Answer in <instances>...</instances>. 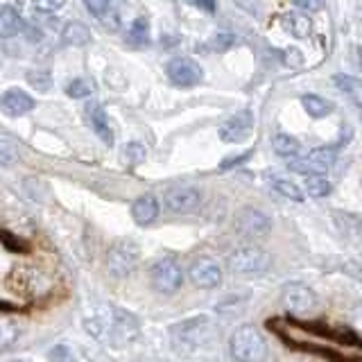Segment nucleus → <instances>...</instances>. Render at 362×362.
Listing matches in <instances>:
<instances>
[{"label": "nucleus", "instance_id": "obj_14", "mask_svg": "<svg viewBox=\"0 0 362 362\" xmlns=\"http://www.w3.org/2000/svg\"><path fill=\"white\" fill-rule=\"evenodd\" d=\"M34 109V100L21 88H7L0 95V111L9 118H23Z\"/></svg>", "mask_w": 362, "mask_h": 362}, {"label": "nucleus", "instance_id": "obj_3", "mask_svg": "<svg viewBox=\"0 0 362 362\" xmlns=\"http://www.w3.org/2000/svg\"><path fill=\"white\" fill-rule=\"evenodd\" d=\"M170 335H173L175 349L188 354V351L199 349L211 337V320L204 315L190 317V320H184L170 328Z\"/></svg>", "mask_w": 362, "mask_h": 362}, {"label": "nucleus", "instance_id": "obj_32", "mask_svg": "<svg viewBox=\"0 0 362 362\" xmlns=\"http://www.w3.org/2000/svg\"><path fill=\"white\" fill-rule=\"evenodd\" d=\"M28 82L32 86H37L39 90H43V93L50 88V77H48V73H37V75H34V71H30L28 73Z\"/></svg>", "mask_w": 362, "mask_h": 362}, {"label": "nucleus", "instance_id": "obj_33", "mask_svg": "<svg viewBox=\"0 0 362 362\" xmlns=\"http://www.w3.org/2000/svg\"><path fill=\"white\" fill-rule=\"evenodd\" d=\"M292 3L305 14H315V11H322L324 7V0H292Z\"/></svg>", "mask_w": 362, "mask_h": 362}, {"label": "nucleus", "instance_id": "obj_38", "mask_svg": "<svg viewBox=\"0 0 362 362\" xmlns=\"http://www.w3.org/2000/svg\"><path fill=\"white\" fill-rule=\"evenodd\" d=\"M0 66H3V64H0Z\"/></svg>", "mask_w": 362, "mask_h": 362}, {"label": "nucleus", "instance_id": "obj_26", "mask_svg": "<svg viewBox=\"0 0 362 362\" xmlns=\"http://www.w3.org/2000/svg\"><path fill=\"white\" fill-rule=\"evenodd\" d=\"M93 93V82L86 77H75L66 84V95L73 100H82V98H90Z\"/></svg>", "mask_w": 362, "mask_h": 362}, {"label": "nucleus", "instance_id": "obj_37", "mask_svg": "<svg viewBox=\"0 0 362 362\" xmlns=\"http://www.w3.org/2000/svg\"><path fill=\"white\" fill-rule=\"evenodd\" d=\"M48 356H50V358H54V360H57V358H66V360H71V358H73V354H71V351H68L66 346H59V349H52V351H50V354H48Z\"/></svg>", "mask_w": 362, "mask_h": 362}, {"label": "nucleus", "instance_id": "obj_36", "mask_svg": "<svg viewBox=\"0 0 362 362\" xmlns=\"http://www.w3.org/2000/svg\"><path fill=\"white\" fill-rule=\"evenodd\" d=\"M231 43H233L231 34H215V39H213V45H215V48H220V50L229 48Z\"/></svg>", "mask_w": 362, "mask_h": 362}, {"label": "nucleus", "instance_id": "obj_20", "mask_svg": "<svg viewBox=\"0 0 362 362\" xmlns=\"http://www.w3.org/2000/svg\"><path fill=\"white\" fill-rule=\"evenodd\" d=\"M301 105L310 118H326V116H331L333 109H335V105L331 100H326L322 95H315V93L301 95Z\"/></svg>", "mask_w": 362, "mask_h": 362}, {"label": "nucleus", "instance_id": "obj_23", "mask_svg": "<svg viewBox=\"0 0 362 362\" xmlns=\"http://www.w3.org/2000/svg\"><path fill=\"white\" fill-rule=\"evenodd\" d=\"M62 37H64V43H68V45H86L90 41V32L86 25H82V23L73 21L64 28Z\"/></svg>", "mask_w": 362, "mask_h": 362}, {"label": "nucleus", "instance_id": "obj_21", "mask_svg": "<svg viewBox=\"0 0 362 362\" xmlns=\"http://www.w3.org/2000/svg\"><path fill=\"white\" fill-rule=\"evenodd\" d=\"M272 150L283 158H294L301 154V143L290 134H274L272 136Z\"/></svg>", "mask_w": 362, "mask_h": 362}, {"label": "nucleus", "instance_id": "obj_18", "mask_svg": "<svg viewBox=\"0 0 362 362\" xmlns=\"http://www.w3.org/2000/svg\"><path fill=\"white\" fill-rule=\"evenodd\" d=\"M267 184H269L272 190L276 192V195L286 197V199H292V202H303L305 199V192L297 184H294L292 179L283 177V175H269Z\"/></svg>", "mask_w": 362, "mask_h": 362}, {"label": "nucleus", "instance_id": "obj_11", "mask_svg": "<svg viewBox=\"0 0 362 362\" xmlns=\"http://www.w3.org/2000/svg\"><path fill=\"white\" fill-rule=\"evenodd\" d=\"M163 204L170 213H192L195 209H199L202 204V192L195 186H188V184H179L173 186L163 192Z\"/></svg>", "mask_w": 362, "mask_h": 362}, {"label": "nucleus", "instance_id": "obj_17", "mask_svg": "<svg viewBox=\"0 0 362 362\" xmlns=\"http://www.w3.org/2000/svg\"><path fill=\"white\" fill-rule=\"evenodd\" d=\"M283 28H286L294 39H308L313 32V21L308 18V14H301V11H290L281 18Z\"/></svg>", "mask_w": 362, "mask_h": 362}, {"label": "nucleus", "instance_id": "obj_15", "mask_svg": "<svg viewBox=\"0 0 362 362\" xmlns=\"http://www.w3.org/2000/svg\"><path fill=\"white\" fill-rule=\"evenodd\" d=\"M84 116H86V122L90 124V129L95 132V136L102 141L111 145L113 143V129L109 124V118H107V111L102 109L100 102H88L84 107Z\"/></svg>", "mask_w": 362, "mask_h": 362}, {"label": "nucleus", "instance_id": "obj_16", "mask_svg": "<svg viewBox=\"0 0 362 362\" xmlns=\"http://www.w3.org/2000/svg\"><path fill=\"white\" fill-rule=\"evenodd\" d=\"M132 218L136 224L147 226L158 218V202L152 195H141L132 204Z\"/></svg>", "mask_w": 362, "mask_h": 362}, {"label": "nucleus", "instance_id": "obj_34", "mask_svg": "<svg viewBox=\"0 0 362 362\" xmlns=\"http://www.w3.org/2000/svg\"><path fill=\"white\" fill-rule=\"evenodd\" d=\"M235 5L245 9L247 14H254V16H260L263 14V9H260V5L256 3V0H235Z\"/></svg>", "mask_w": 362, "mask_h": 362}, {"label": "nucleus", "instance_id": "obj_19", "mask_svg": "<svg viewBox=\"0 0 362 362\" xmlns=\"http://www.w3.org/2000/svg\"><path fill=\"white\" fill-rule=\"evenodd\" d=\"M23 28L21 14L11 7V5H3L0 7V39H11L16 37Z\"/></svg>", "mask_w": 362, "mask_h": 362}, {"label": "nucleus", "instance_id": "obj_6", "mask_svg": "<svg viewBox=\"0 0 362 362\" xmlns=\"http://www.w3.org/2000/svg\"><path fill=\"white\" fill-rule=\"evenodd\" d=\"M150 283L158 294H175L184 286V269L173 256L158 258L150 267Z\"/></svg>", "mask_w": 362, "mask_h": 362}, {"label": "nucleus", "instance_id": "obj_28", "mask_svg": "<svg viewBox=\"0 0 362 362\" xmlns=\"http://www.w3.org/2000/svg\"><path fill=\"white\" fill-rule=\"evenodd\" d=\"M129 39H132L134 43H139V45H143V43L150 41V23H147L145 16H139V18H136V21L132 23V28H129Z\"/></svg>", "mask_w": 362, "mask_h": 362}, {"label": "nucleus", "instance_id": "obj_35", "mask_svg": "<svg viewBox=\"0 0 362 362\" xmlns=\"http://www.w3.org/2000/svg\"><path fill=\"white\" fill-rule=\"evenodd\" d=\"M252 156V150H247L243 154H238V156H229V158H224V163H222V170H229L233 165H240L243 161H247V158Z\"/></svg>", "mask_w": 362, "mask_h": 362}, {"label": "nucleus", "instance_id": "obj_29", "mask_svg": "<svg viewBox=\"0 0 362 362\" xmlns=\"http://www.w3.org/2000/svg\"><path fill=\"white\" fill-rule=\"evenodd\" d=\"M145 147L141 143H127V147L122 150V161L124 165H141L145 161Z\"/></svg>", "mask_w": 362, "mask_h": 362}, {"label": "nucleus", "instance_id": "obj_5", "mask_svg": "<svg viewBox=\"0 0 362 362\" xmlns=\"http://www.w3.org/2000/svg\"><path fill=\"white\" fill-rule=\"evenodd\" d=\"M139 260H141L139 245H136L134 240H129V238H122V240L113 243L111 249H109V254H107V269H109L111 276L124 279V276H129L132 272L136 269Z\"/></svg>", "mask_w": 362, "mask_h": 362}, {"label": "nucleus", "instance_id": "obj_24", "mask_svg": "<svg viewBox=\"0 0 362 362\" xmlns=\"http://www.w3.org/2000/svg\"><path fill=\"white\" fill-rule=\"evenodd\" d=\"M21 337V324L9 320V317H0V349H9L18 342Z\"/></svg>", "mask_w": 362, "mask_h": 362}, {"label": "nucleus", "instance_id": "obj_2", "mask_svg": "<svg viewBox=\"0 0 362 362\" xmlns=\"http://www.w3.org/2000/svg\"><path fill=\"white\" fill-rule=\"evenodd\" d=\"M229 356L238 362H260L267 356V342L256 326L245 324L235 328L229 339Z\"/></svg>", "mask_w": 362, "mask_h": 362}, {"label": "nucleus", "instance_id": "obj_9", "mask_svg": "<svg viewBox=\"0 0 362 362\" xmlns=\"http://www.w3.org/2000/svg\"><path fill=\"white\" fill-rule=\"evenodd\" d=\"M222 265L218 263L215 258L211 256H199L190 263L188 267V279L195 288L202 290H213V288H220L222 286Z\"/></svg>", "mask_w": 362, "mask_h": 362}, {"label": "nucleus", "instance_id": "obj_12", "mask_svg": "<svg viewBox=\"0 0 362 362\" xmlns=\"http://www.w3.org/2000/svg\"><path fill=\"white\" fill-rule=\"evenodd\" d=\"M254 111L252 109H240L238 113H233L231 118H226L220 127V139L224 143H243L247 141L254 132Z\"/></svg>", "mask_w": 362, "mask_h": 362}, {"label": "nucleus", "instance_id": "obj_10", "mask_svg": "<svg viewBox=\"0 0 362 362\" xmlns=\"http://www.w3.org/2000/svg\"><path fill=\"white\" fill-rule=\"evenodd\" d=\"M335 163V150L333 147H315L308 154H299L290 158L288 168L292 173H299V175H310V173H326L328 168Z\"/></svg>", "mask_w": 362, "mask_h": 362}, {"label": "nucleus", "instance_id": "obj_13", "mask_svg": "<svg viewBox=\"0 0 362 362\" xmlns=\"http://www.w3.org/2000/svg\"><path fill=\"white\" fill-rule=\"evenodd\" d=\"M165 73L175 86H195L204 79L202 66L195 59H190V57H175V59H170Z\"/></svg>", "mask_w": 362, "mask_h": 362}, {"label": "nucleus", "instance_id": "obj_8", "mask_svg": "<svg viewBox=\"0 0 362 362\" xmlns=\"http://www.w3.org/2000/svg\"><path fill=\"white\" fill-rule=\"evenodd\" d=\"M233 229L243 238H247V240H258V238H265L269 233L272 220L267 218V213H263L260 209L247 206L235 213Z\"/></svg>", "mask_w": 362, "mask_h": 362}, {"label": "nucleus", "instance_id": "obj_31", "mask_svg": "<svg viewBox=\"0 0 362 362\" xmlns=\"http://www.w3.org/2000/svg\"><path fill=\"white\" fill-rule=\"evenodd\" d=\"M32 5L37 11H45V14H52V11H59L66 0H32Z\"/></svg>", "mask_w": 362, "mask_h": 362}, {"label": "nucleus", "instance_id": "obj_27", "mask_svg": "<svg viewBox=\"0 0 362 362\" xmlns=\"http://www.w3.org/2000/svg\"><path fill=\"white\" fill-rule=\"evenodd\" d=\"M14 163H18V147L9 136L0 134V165L11 168Z\"/></svg>", "mask_w": 362, "mask_h": 362}, {"label": "nucleus", "instance_id": "obj_7", "mask_svg": "<svg viewBox=\"0 0 362 362\" xmlns=\"http://www.w3.org/2000/svg\"><path fill=\"white\" fill-rule=\"evenodd\" d=\"M281 305L290 315H310L317 308V294L305 283H288L281 292Z\"/></svg>", "mask_w": 362, "mask_h": 362}, {"label": "nucleus", "instance_id": "obj_1", "mask_svg": "<svg viewBox=\"0 0 362 362\" xmlns=\"http://www.w3.org/2000/svg\"><path fill=\"white\" fill-rule=\"evenodd\" d=\"M269 263V254L254 243H243L226 254V267L235 276H260L267 272Z\"/></svg>", "mask_w": 362, "mask_h": 362}, {"label": "nucleus", "instance_id": "obj_4", "mask_svg": "<svg viewBox=\"0 0 362 362\" xmlns=\"http://www.w3.org/2000/svg\"><path fill=\"white\" fill-rule=\"evenodd\" d=\"M139 337H141V324L136 320V315L113 305V317L105 337V344H109L111 349H127Z\"/></svg>", "mask_w": 362, "mask_h": 362}, {"label": "nucleus", "instance_id": "obj_30", "mask_svg": "<svg viewBox=\"0 0 362 362\" xmlns=\"http://www.w3.org/2000/svg\"><path fill=\"white\" fill-rule=\"evenodd\" d=\"M109 5H111V0H84V7L88 9V14H93L95 18H105Z\"/></svg>", "mask_w": 362, "mask_h": 362}, {"label": "nucleus", "instance_id": "obj_22", "mask_svg": "<svg viewBox=\"0 0 362 362\" xmlns=\"http://www.w3.org/2000/svg\"><path fill=\"white\" fill-rule=\"evenodd\" d=\"M303 177V192L315 199H322L331 192V181H328L322 173H310V175H301Z\"/></svg>", "mask_w": 362, "mask_h": 362}, {"label": "nucleus", "instance_id": "obj_25", "mask_svg": "<svg viewBox=\"0 0 362 362\" xmlns=\"http://www.w3.org/2000/svg\"><path fill=\"white\" fill-rule=\"evenodd\" d=\"M335 84H337V88L342 90L344 95H349L351 100H354V105H360V98H362V84H360V79L351 77V75H337L335 77Z\"/></svg>", "mask_w": 362, "mask_h": 362}]
</instances>
